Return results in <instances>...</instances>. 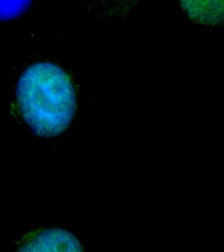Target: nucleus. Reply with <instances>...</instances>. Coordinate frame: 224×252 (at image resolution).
I'll list each match as a JSON object with an SVG mask.
<instances>
[{"label": "nucleus", "instance_id": "nucleus-2", "mask_svg": "<svg viewBox=\"0 0 224 252\" xmlns=\"http://www.w3.org/2000/svg\"><path fill=\"white\" fill-rule=\"evenodd\" d=\"M17 252H83L79 240L62 228L40 232Z\"/></svg>", "mask_w": 224, "mask_h": 252}, {"label": "nucleus", "instance_id": "nucleus-3", "mask_svg": "<svg viewBox=\"0 0 224 252\" xmlns=\"http://www.w3.org/2000/svg\"><path fill=\"white\" fill-rule=\"evenodd\" d=\"M29 1H0V19H12L21 15L29 7Z\"/></svg>", "mask_w": 224, "mask_h": 252}, {"label": "nucleus", "instance_id": "nucleus-1", "mask_svg": "<svg viewBox=\"0 0 224 252\" xmlns=\"http://www.w3.org/2000/svg\"><path fill=\"white\" fill-rule=\"evenodd\" d=\"M16 96L23 119L40 137L64 133L75 114L76 94L71 80L53 63H38L28 67L19 78Z\"/></svg>", "mask_w": 224, "mask_h": 252}]
</instances>
